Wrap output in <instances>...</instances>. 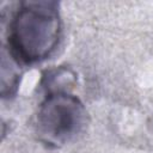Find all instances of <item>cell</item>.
I'll return each mask as SVG.
<instances>
[{
	"instance_id": "cell-1",
	"label": "cell",
	"mask_w": 153,
	"mask_h": 153,
	"mask_svg": "<svg viewBox=\"0 0 153 153\" xmlns=\"http://www.w3.org/2000/svg\"><path fill=\"white\" fill-rule=\"evenodd\" d=\"M60 36L56 1H24L8 24V55L18 65L41 62L54 53Z\"/></svg>"
},
{
	"instance_id": "cell-2",
	"label": "cell",
	"mask_w": 153,
	"mask_h": 153,
	"mask_svg": "<svg viewBox=\"0 0 153 153\" xmlns=\"http://www.w3.org/2000/svg\"><path fill=\"white\" fill-rule=\"evenodd\" d=\"M85 120V106L76 96L66 91L50 92L39 105L36 130L47 146L60 147L82 129Z\"/></svg>"
}]
</instances>
